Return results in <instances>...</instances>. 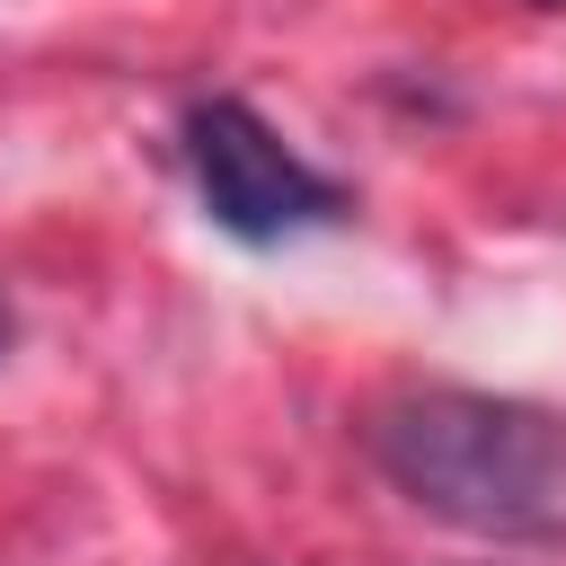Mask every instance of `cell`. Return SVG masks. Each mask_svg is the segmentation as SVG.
I'll list each match as a JSON object with an SVG mask.
<instances>
[{
  "mask_svg": "<svg viewBox=\"0 0 566 566\" xmlns=\"http://www.w3.org/2000/svg\"><path fill=\"white\" fill-rule=\"evenodd\" d=\"M177 150H186V177H195L203 221H212L221 239H239V248H283V239L327 230V221L354 212V195H345L327 168H310V159H301L248 97H230V88L186 97Z\"/></svg>",
  "mask_w": 566,
  "mask_h": 566,
  "instance_id": "cell-2",
  "label": "cell"
},
{
  "mask_svg": "<svg viewBox=\"0 0 566 566\" xmlns=\"http://www.w3.org/2000/svg\"><path fill=\"white\" fill-rule=\"evenodd\" d=\"M9 336H18V318H9V301H0V363H9Z\"/></svg>",
  "mask_w": 566,
  "mask_h": 566,
  "instance_id": "cell-3",
  "label": "cell"
},
{
  "mask_svg": "<svg viewBox=\"0 0 566 566\" xmlns=\"http://www.w3.org/2000/svg\"><path fill=\"white\" fill-rule=\"evenodd\" d=\"M363 460L433 522L478 539H539L566 522V407L424 380L363 407Z\"/></svg>",
  "mask_w": 566,
  "mask_h": 566,
  "instance_id": "cell-1",
  "label": "cell"
}]
</instances>
